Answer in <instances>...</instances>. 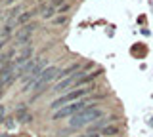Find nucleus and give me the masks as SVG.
Listing matches in <instances>:
<instances>
[{
  "label": "nucleus",
  "instance_id": "19",
  "mask_svg": "<svg viewBox=\"0 0 153 137\" xmlns=\"http://www.w3.org/2000/svg\"><path fill=\"white\" fill-rule=\"evenodd\" d=\"M48 2V0H38V4H46Z\"/></svg>",
  "mask_w": 153,
  "mask_h": 137
},
{
  "label": "nucleus",
  "instance_id": "9",
  "mask_svg": "<svg viewBox=\"0 0 153 137\" xmlns=\"http://www.w3.org/2000/svg\"><path fill=\"white\" fill-rule=\"evenodd\" d=\"M100 74H102V69H98V70H96V73H90V74L82 73V76H80L79 80H76L75 88H86V84H92L96 78H100Z\"/></svg>",
  "mask_w": 153,
  "mask_h": 137
},
{
  "label": "nucleus",
  "instance_id": "6",
  "mask_svg": "<svg viewBox=\"0 0 153 137\" xmlns=\"http://www.w3.org/2000/svg\"><path fill=\"white\" fill-rule=\"evenodd\" d=\"M38 29V25L36 23H27V25H23V29H19L16 32V46H25L27 48V44H31V38H33V34L36 32Z\"/></svg>",
  "mask_w": 153,
  "mask_h": 137
},
{
  "label": "nucleus",
  "instance_id": "4",
  "mask_svg": "<svg viewBox=\"0 0 153 137\" xmlns=\"http://www.w3.org/2000/svg\"><path fill=\"white\" fill-rule=\"evenodd\" d=\"M90 103L86 101V99H80V101H75V103H69V105L57 108L54 111V114H52V120L54 122H59V120H71L75 114H79L80 111H84L86 107H88Z\"/></svg>",
  "mask_w": 153,
  "mask_h": 137
},
{
  "label": "nucleus",
  "instance_id": "8",
  "mask_svg": "<svg viewBox=\"0 0 153 137\" xmlns=\"http://www.w3.org/2000/svg\"><path fill=\"white\" fill-rule=\"evenodd\" d=\"M56 13H57V8H56L52 2L40 4V8H38V15H40L44 21H52V19L56 17Z\"/></svg>",
  "mask_w": 153,
  "mask_h": 137
},
{
  "label": "nucleus",
  "instance_id": "12",
  "mask_svg": "<svg viewBox=\"0 0 153 137\" xmlns=\"http://www.w3.org/2000/svg\"><path fill=\"white\" fill-rule=\"evenodd\" d=\"M79 69H80V65H79V63H71V65H69V67H67V69H63V70H61V73H59V76H61V78L73 76L75 73H79Z\"/></svg>",
  "mask_w": 153,
  "mask_h": 137
},
{
  "label": "nucleus",
  "instance_id": "11",
  "mask_svg": "<svg viewBox=\"0 0 153 137\" xmlns=\"http://www.w3.org/2000/svg\"><path fill=\"white\" fill-rule=\"evenodd\" d=\"M100 135H103V137H119L121 135V127L109 124V126H105V127L100 130Z\"/></svg>",
  "mask_w": 153,
  "mask_h": 137
},
{
  "label": "nucleus",
  "instance_id": "13",
  "mask_svg": "<svg viewBox=\"0 0 153 137\" xmlns=\"http://www.w3.org/2000/svg\"><path fill=\"white\" fill-rule=\"evenodd\" d=\"M16 118L19 122H31L33 120V114H29V112L25 111V107H19L16 111Z\"/></svg>",
  "mask_w": 153,
  "mask_h": 137
},
{
  "label": "nucleus",
  "instance_id": "15",
  "mask_svg": "<svg viewBox=\"0 0 153 137\" xmlns=\"http://www.w3.org/2000/svg\"><path fill=\"white\" fill-rule=\"evenodd\" d=\"M69 10H71V4H69V2H65L63 6L57 8V15H67V12H69Z\"/></svg>",
  "mask_w": 153,
  "mask_h": 137
},
{
  "label": "nucleus",
  "instance_id": "5",
  "mask_svg": "<svg viewBox=\"0 0 153 137\" xmlns=\"http://www.w3.org/2000/svg\"><path fill=\"white\" fill-rule=\"evenodd\" d=\"M59 73H61V69L56 67V65H52V67H46L44 70H42V74L36 78V82L33 84V89H31V92H35V95H40L48 84H52L56 78H59Z\"/></svg>",
  "mask_w": 153,
  "mask_h": 137
},
{
  "label": "nucleus",
  "instance_id": "2",
  "mask_svg": "<svg viewBox=\"0 0 153 137\" xmlns=\"http://www.w3.org/2000/svg\"><path fill=\"white\" fill-rule=\"evenodd\" d=\"M102 118H105V111L98 103H92V105H88L84 111H80L79 114H75L71 118L69 127L71 130H79V127H84V126H92L98 120H102Z\"/></svg>",
  "mask_w": 153,
  "mask_h": 137
},
{
  "label": "nucleus",
  "instance_id": "3",
  "mask_svg": "<svg viewBox=\"0 0 153 137\" xmlns=\"http://www.w3.org/2000/svg\"><path fill=\"white\" fill-rule=\"evenodd\" d=\"M90 92H92V88H73V89H69V92L61 93V95L57 97L50 107L54 108V111H57V108L69 105V103H75V101H80V99H84Z\"/></svg>",
  "mask_w": 153,
  "mask_h": 137
},
{
  "label": "nucleus",
  "instance_id": "20",
  "mask_svg": "<svg viewBox=\"0 0 153 137\" xmlns=\"http://www.w3.org/2000/svg\"><path fill=\"white\" fill-rule=\"evenodd\" d=\"M0 137H13V135H0Z\"/></svg>",
  "mask_w": 153,
  "mask_h": 137
},
{
  "label": "nucleus",
  "instance_id": "7",
  "mask_svg": "<svg viewBox=\"0 0 153 137\" xmlns=\"http://www.w3.org/2000/svg\"><path fill=\"white\" fill-rule=\"evenodd\" d=\"M31 59H35V48H33V46H27V48H23V51H21V53H19L17 57L12 61V63H13V67H16V69L21 70V69L25 67V65H27Z\"/></svg>",
  "mask_w": 153,
  "mask_h": 137
},
{
  "label": "nucleus",
  "instance_id": "1",
  "mask_svg": "<svg viewBox=\"0 0 153 137\" xmlns=\"http://www.w3.org/2000/svg\"><path fill=\"white\" fill-rule=\"evenodd\" d=\"M44 69H46V57L36 55L35 59H31L25 67L19 70L17 78L23 80V89H21L23 93H27V92H31V89H33V84L36 82V78L42 74V70H44Z\"/></svg>",
  "mask_w": 153,
  "mask_h": 137
},
{
  "label": "nucleus",
  "instance_id": "10",
  "mask_svg": "<svg viewBox=\"0 0 153 137\" xmlns=\"http://www.w3.org/2000/svg\"><path fill=\"white\" fill-rule=\"evenodd\" d=\"M38 15V10H25V12H21L19 13V17H17V25H27L29 21H33V17Z\"/></svg>",
  "mask_w": 153,
  "mask_h": 137
},
{
  "label": "nucleus",
  "instance_id": "14",
  "mask_svg": "<svg viewBox=\"0 0 153 137\" xmlns=\"http://www.w3.org/2000/svg\"><path fill=\"white\" fill-rule=\"evenodd\" d=\"M67 21H69L67 15H56L54 19H52V25L54 27H63V25H67Z\"/></svg>",
  "mask_w": 153,
  "mask_h": 137
},
{
  "label": "nucleus",
  "instance_id": "16",
  "mask_svg": "<svg viewBox=\"0 0 153 137\" xmlns=\"http://www.w3.org/2000/svg\"><path fill=\"white\" fill-rule=\"evenodd\" d=\"M67 2V0H52V4H54L56 8H59V6H63V4Z\"/></svg>",
  "mask_w": 153,
  "mask_h": 137
},
{
  "label": "nucleus",
  "instance_id": "18",
  "mask_svg": "<svg viewBox=\"0 0 153 137\" xmlns=\"http://www.w3.org/2000/svg\"><path fill=\"white\" fill-rule=\"evenodd\" d=\"M16 0H2V6H10V4H13Z\"/></svg>",
  "mask_w": 153,
  "mask_h": 137
},
{
  "label": "nucleus",
  "instance_id": "17",
  "mask_svg": "<svg viewBox=\"0 0 153 137\" xmlns=\"http://www.w3.org/2000/svg\"><path fill=\"white\" fill-rule=\"evenodd\" d=\"M79 137H102L100 133H86V135H79Z\"/></svg>",
  "mask_w": 153,
  "mask_h": 137
}]
</instances>
